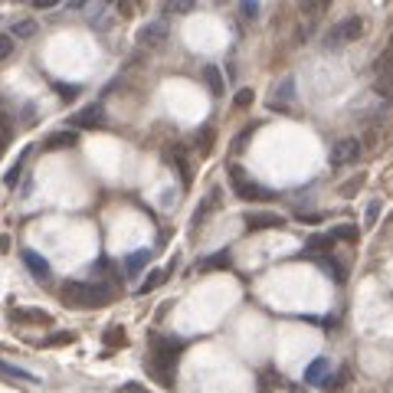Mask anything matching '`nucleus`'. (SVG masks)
Listing matches in <instances>:
<instances>
[{"instance_id": "obj_1", "label": "nucleus", "mask_w": 393, "mask_h": 393, "mask_svg": "<svg viewBox=\"0 0 393 393\" xmlns=\"http://www.w3.org/2000/svg\"><path fill=\"white\" fill-rule=\"evenodd\" d=\"M187 348V341L181 338H158L154 344V354L148 357V373L161 387H174V377H177V357Z\"/></svg>"}, {"instance_id": "obj_2", "label": "nucleus", "mask_w": 393, "mask_h": 393, "mask_svg": "<svg viewBox=\"0 0 393 393\" xmlns=\"http://www.w3.org/2000/svg\"><path fill=\"white\" fill-rule=\"evenodd\" d=\"M63 302L73 309H105L112 302V286H105V282H66Z\"/></svg>"}, {"instance_id": "obj_3", "label": "nucleus", "mask_w": 393, "mask_h": 393, "mask_svg": "<svg viewBox=\"0 0 393 393\" xmlns=\"http://www.w3.org/2000/svg\"><path fill=\"white\" fill-rule=\"evenodd\" d=\"M230 184H233V193L239 197V200H249V203L272 200V191H266L262 184H255L239 164H230Z\"/></svg>"}, {"instance_id": "obj_4", "label": "nucleus", "mask_w": 393, "mask_h": 393, "mask_svg": "<svg viewBox=\"0 0 393 393\" xmlns=\"http://www.w3.org/2000/svg\"><path fill=\"white\" fill-rule=\"evenodd\" d=\"M364 30H367V23H364V17H344L341 23H334L328 33V46L331 50H338V46H348V43H357L364 36Z\"/></svg>"}, {"instance_id": "obj_5", "label": "nucleus", "mask_w": 393, "mask_h": 393, "mask_svg": "<svg viewBox=\"0 0 393 393\" xmlns=\"http://www.w3.org/2000/svg\"><path fill=\"white\" fill-rule=\"evenodd\" d=\"M373 89L380 98H393V43H387V50L373 63Z\"/></svg>"}, {"instance_id": "obj_6", "label": "nucleus", "mask_w": 393, "mask_h": 393, "mask_svg": "<svg viewBox=\"0 0 393 393\" xmlns=\"http://www.w3.org/2000/svg\"><path fill=\"white\" fill-rule=\"evenodd\" d=\"M361 154H364V148L357 138H341L338 144L331 148V164H334V168H348V164H357Z\"/></svg>"}, {"instance_id": "obj_7", "label": "nucleus", "mask_w": 393, "mask_h": 393, "mask_svg": "<svg viewBox=\"0 0 393 393\" xmlns=\"http://www.w3.org/2000/svg\"><path fill=\"white\" fill-rule=\"evenodd\" d=\"M164 43H168V23L164 20H151L138 30L141 50H158V46H164Z\"/></svg>"}, {"instance_id": "obj_8", "label": "nucleus", "mask_w": 393, "mask_h": 393, "mask_svg": "<svg viewBox=\"0 0 393 393\" xmlns=\"http://www.w3.org/2000/svg\"><path fill=\"white\" fill-rule=\"evenodd\" d=\"M292 102H295V79L288 75V79H282V82L272 89V96H269V108H272V112H288Z\"/></svg>"}, {"instance_id": "obj_9", "label": "nucleus", "mask_w": 393, "mask_h": 393, "mask_svg": "<svg viewBox=\"0 0 393 393\" xmlns=\"http://www.w3.org/2000/svg\"><path fill=\"white\" fill-rule=\"evenodd\" d=\"M23 266H27V272H30L36 282H46V279L53 276V269H50V262L43 259L36 249H23Z\"/></svg>"}, {"instance_id": "obj_10", "label": "nucleus", "mask_w": 393, "mask_h": 393, "mask_svg": "<svg viewBox=\"0 0 393 393\" xmlns=\"http://www.w3.org/2000/svg\"><path fill=\"white\" fill-rule=\"evenodd\" d=\"M73 125L85 128V131H89V128H102L105 125V108L102 105H85L82 112H75L73 115Z\"/></svg>"}, {"instance_id": "obj_11", "label": "nucleus", "mask_w": 393, "mask_h": 393, "mask_svg": "<svg viewBox=\"0 0 393 393\" xmlns=\"http://www.w3.org/2000/svg\"><path fill=\"white\" fill-rule=\"evenodd\" d=\"M286 223L282 216H276V213H246V230H279V226Z\"/></svg>"}, {"instance_id": "obj_12", "label": "nucleus", "mask_w": 393, "mask_h": 393, "mask_svg": "<svg viewBox=\"0 0 393 393\" xmlns=\"http://www.w3.org/2000/svg\"><path fill=\"white\" fill-rule=\"evenodd\" d=\"M328 371H331L328 357H315V361H309V367H305V383L321 387V383L328 380Z\"/></svg>"}, {"instance_id": "obj_13", "label": "nucleus", "mask_w": 393, "mask_h": 393, "mask_svg": "<svg viewBox=\"0 0 393 393\" xmlns=\"http://www.w3.org/2000/svg\"><path fill=\"white\" fill-rule=\"evenodd\" d=\"M331 246H334V239H331V233H315V236H309L305 239V249H302V255H325V253H331Z\"/></svg>"}, {"instance_id": "obj_14", "label": "nucleus", "mask_w": 393, "mask_h": 393, "mask_svg": "<svg viewBox=\"0 0 393 393\" xmlns=\"http://www.w3.org/2000/svg\"><path fill=\"white\" fill-rule=\"evenodd\" d=\"M148 262H151V253H148V249H138V253H128V255H125V276H128V279L141 276V272L148 269Z\"/></svg>"}, {"instance_id": "obj_15", "label": "nucleus", "mask_w": 393, "mask_h": 393, "mask_svg": "<svg viewBox=\"0 0 393 393\" xmlns=\"http://www.w3.org/2000/svg\"><path fill=\"white\" fill-rule=\"evenodd\" d=\"M170 161H174V168H177V174H181V181H184V187H187V184H191V168H187V154H184V148L181 144H174V148H170Z\"/></svg>"}, {"instance_id": "obj_16", "label": "nucleus", "mask_w": 393, "mask_h": 393, "mask_svg": "<svg viewBox=\"0 0 393 393\" xmlns=\"http://www.w3.org/2000/svg\"><path fill=\"white\" fill-rule=\"evenodd\" d=\"M295 3H298V10L305 13V17H325L334 0H295Z\"/></svg>"}, {"instance_id": "obj_17", "label": "nucleus", "mask_w": 393, "mask_h": 393, "mask_svg": "<svg viewBox=\"0 0 393 393\" xmlns=\"http://www.w3.org/2000/svg\"><path fill=\"white\" fill-rule=\"evenodd\" d=\"M0 373H3V377H13V380H23V383H40V377H33L30 371H23V367L7 364V361H0Z\"/></svg>"}, {"instance_id": "obj_18", "label": "nucleus", "mask_w": 393, "mask_h": 393, "mask_svg": "<svg viewBox=\"0 0 393 393\" xmlns=\"http://www.w3.org/2000/svg\"><path fill=\"white\" fill-rule=\"evenodd\" d=\"M203 82L210 85V92L213 96H223V73H220V69H216V66H207V69H203Z\"/></svg>"}, {"instance_id": "obj_19", "label": "nucleus", "mask_w": 393, "mask_h": 393, "mask_svg": "<svg viewBox=\"0 0 393 393\" xmlns=\"http://www.w3.org/2000/svg\"><path fill=\"white\" fill-rule=\"evenodd\" d=\"M164 279H168V272L164 269H154V272H148V279L138 286V295H148V292H154L158 286H164Z\"/></svg>"}, {"instance_id": "obj_20", "label": "nucleus", "mask_w": 393, "mask_h": 393, "mask_svg": "<svg viewBox=\"0 0 393 393\" xmlns=\"http://www.w3.org/2000/svg\"><path fill=\"white\" fill-rule=\"evenodd\" d=\"M75 144V131H59V135H50L46 138V148H73Z\"/></svg>"}, {"instance_id": "obj_21", "label": "nucleus", "mask_w": 393, "mask_h": 393, "mask_svg": "<svg viewBox=\"0 0 393 393\" xmlns=\"http://www.w3.org/2000/svg\"><path fill=\"white\" fill-rule=\"evenodd\" d=\"M17 321H36V325H46L50 321V315L43 309H17V315H13Z\"/></svg>"}, {"instance_id": "obj_22", "label": "nucleus", "mask_w": 393, "mask_h": 393, "mask_svg": "<svg viewBox=\"0 0 393 393\" xmlns=\"http://www.w3.org/2000/svg\"><path fill=\"white\" fill-rule=\"evenodd\" d=\"M276 383H282V377H279V371H272V367H266V371L259 373V393H272V387Z\"/></svg>"}, {"instance_id": "obj_23", "label": "nucleus", "mask_w": 393, "mask_h": 393, "mask_svg": "<svg viewBox=\"0 0 393 393\" xmlns=\"http://www.w3.org/2000/svg\"><path fill=\"white\" fill-rule=\"evenodd\" d=\"M230 266V253H216V255H207L200 262V269L203 272H210V269H226Z\"/></svg>"}, {"instance_id": "obj_24", "label": "nucleus", "mask_w": 393, "mask_h": 393, "mask_svg": "<svg viewBox=\"0 0 393 393\" xmlns=\"http://www.w3.org/2000/svg\"><path fill=\"white\" fill-rule=\"evenodd\" d=\"M197 0H164V13H191Z\"/></svg>"}, {"instance_id": "obj_25", "label": "nucleus", "mask_w": 393, "mask_h": 393, "mask_svg": "<svg viewBox=\"0 0 393 393\" xmlns=\"http://www.w3.org/2000/svg\"><path fill=\"white\" fill-rule=\"evenodd\" d=\"M318 259H321V266H325V272H328V276L334 279V282H341V279H344V272H341V269H338V262H334V259H331V253L318 255Z\"/></svg>"}, {"instance_id": "obj_26", "label": "nucleus", "mask_w": 393, "mask_h": 393, "mask_svg": "<svg viewBox=\"0 0 393 393\" xmlns=\"http://www.w3.org/2000/svg\"><path fill=\"white\" fill-rule=\"evenodd\" d=\"M23 161H27V154H23L20 161H17V164H13L10 170H7V174H3V184H7V187H13V184L20 181V170H23Z\"/></svg>"}, {"instance_id": "obj_27", "label": "nucleus", "mask_w": 393, "mask_h": 393, "mask_svg": "<svg viewBox=\"0 0 393 393\" xmlns=\"http://www.w3.org/2000/svg\"><path fill=\"white\" fill-rule=\"evenodd\" d=\"M331 239H357V226H334Z\"/></svg>"}, {"instance_id": "obj_28", "label": "nucleus", "mask_w": 393, "mask_h": 393, "mask_svg": "<svg viewBox=\"0 0 393 393\" xmlns=\"http://www.w3.org/2000/svg\"><path fill=\"white\" fill-rule=\"evenodd\" d=\"M239 10H243L246 20H255L259 17V0H239Z\"/></svg>"}, {"instance_id": "obj_29", "label": "nucleus", "mask_w": 393, "mask_h": 393, "mask_svg": "<svg viewBox=\"0 0 393 393\" xmlns=\"http://www.w3.org/2000/svg\"><path fill=\"white\" fill-rule=\"evenodd\" d=\"M105 344H112V348H121V344H125V331H121V328H108L105 331Z\"/></svg>"}, {"instance_id": "obj_30", "label": "nucleus", "mask_w": 393, "mask_h": 393, "mask_svg": "<svg viewBox=\"0 0 393 393\" xmlns=\"http://www.w3.org/2000/svg\"><path fill=\"white\" fill-rule=\"evenodd\" d=\"M13 33L27 40V36H33V33H36V23H33V20H20V23H17V27H13Z\"/></svg>"}, {"instance_id": "obj_31", "label": "nucleus", "mask_w": 393, "mask_h": 393, "mask_svg": "<svg viewBox=\"0 0 393 393\" xmlns=\"http://www.w3.org/2000/svg\"><path fill=\"white\" fill-rule=\"evenodd\" d=\"M138 3H141V0H118V13H121V17H135Z\"/></svg>"}, {"instance_id": "obj_32", "label": "nucleus", "mask_w": 393, "mask_h": 393, "mask_svg": "<svg viewBox=\"0 0 393 393\" xmlns=\"http://www.w3.org/2000/svg\"><path fill=\"white\" fill-rule=\"evenodd\" d=\"M377 213H380V200H371V207H367V213H364V223H367V230L377 223Z\"/></svg>"}, {"instance_id": "obj_33", "label": "nucleus", "mask_w": 393, "mask_h": 393, "mask_svg": "<svg viewBox=\"0 0 393 393\" xmlns=\"http://www.w3.org/2000/svg\"><path fill=\"white\" fill-rule=\"evenodd\" d=\"M253 105V89H239L236 92V108H249Z\"/></svg>"}, {"instance_id": "obj_34", "label": "nucleus", "mask_w": 393, "mask_h": 393, "mask_svg": "<svg viewBox=\"0 0 393 393\" xmlns=\"http://www.w3.org/2000/svg\"><path fill=\"white\" fill-rule=\"evenodd\" d=\"M56 92H59L63 98H75V96H79V89H75V85H66V82H56Z\"/></svg>"}, {"instance_id": "obj_35", "label": "nucleus", "mask_w": 393, "mask_h": 393, "mask_svg": "<svg viewBox=\"0 0 393 393\" xmlns=\"http://www.w3.org/2000/svg\"><path fill=\"white\" fill-rule=\"evenodd\" d=\"M10 53H13V40L10 36H0V63H3Z\"/></svg>"}, {"instance_id": "obj_36", "label": "nucleus", "mask_w": 393, "mask_h": 393, "mask_svg": "<svg viewBox=\"0 0 393 393\" xmlns=\"http://www.w3.org/2000/svg\"><path fill=\"white\" fill-rule=\"evenodd\" d=\"M59 3H63V0H33V10H53Z\"/></svg>"}, {"instance_id": "obj_37", "label": "nucleus", "mask_w": 393, "mask_h": 393, "mask_svg": "<svg viewBox=\"0 0 393 393\" xmlns=\"http://www.w3.org/2000/svg\"><path fill=\"white\" fill-rule=\"evenodd\" d=\"M7 141H10V128H7V121L0 118V154H3V148H7Z\"/></svg>"}, {"instance_id": "obj_38", "label": "nucleus", "mask_w": 393, "mask_h": 393, "mask_svg": "<svg viewBox=\"0 0 393 393\" xmlns=\"http://www.w3.org/2000/svg\"><path fill=\"white\" fill-rule=\"evenodd\" d=\"M213 144V128H200V151H207Z\"/></svg>"}, {"instance_id": "obj_39", "label": "nucleus", "mask_w": 393, "mask_h": 393, "mask_svg": "<svg viewBox=\"0 0 393 393\" xmlns=\"http://www.w3.org/2000/svg\"><path fill=\"white\" fill-rule=\"evenodd\" d=\"M73 341V334L69 331H63V334H53V338H46V344H69Z\"/></svg>"}, {"instance_id": "obj_40", "label": "nucleus", "mask_w": 393, "mask_h": 393, "mask_svg": "<svg viewBox=\"0 0 393 393\" xmlns=\"http://www.w3.org/2000/svg\"><path fill=\"white\" fill-rule=\"evenodd\" d=\"M121 393H148V390H144L141 383H125V387H121Z\"/></svg>"}, {"instance_id": "obj_41", "label": "nucleus", "mask_w": 393, "mask_h": 393, "mask_svg": "<svg viewBox=\"0 0 393 393\" xmlns=\"http://www.w3.org/2000/svg\"><path fill=\"white\" fill-rule=\"evenodd\" d=\"M10 249V236H0V253H7Z\"/></svg>"}, {"instance_id": "obj_42", "label": "nucleus", "mask_w": 393, "mask_h": 393, "mask_svg": "<svg viewBox=\"0 0 393 393\" xmlns=\"http://www.w3.org/2000/svg\"><path fill=\"white\" fill-rule=\"evenodd\" d=\"M85 3H89V0H73V7H75V10H82Z\"/></svg>"}]
</instances>
